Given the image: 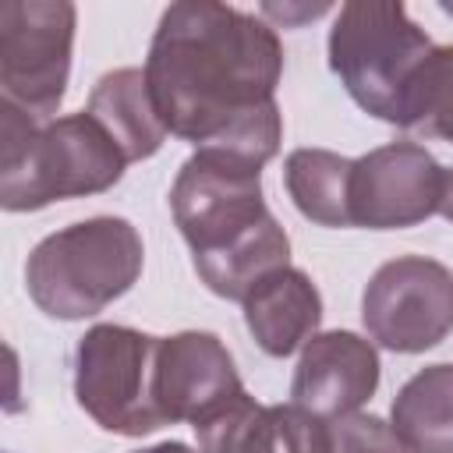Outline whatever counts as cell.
Segmentation results:
<instances>
[{"label": "cell", "mask_w": 453, "mask_h": 453, "mask_svg": "<svg viewBox=\"0 0 453 453\" xmlns=\"http://www.w3.org/2000/svg\"><path fill=\"white\" fill-rule=\"evenodd\" d=\"M379 350L372 340L350 333V329H329L315 333L297 357L290 396L297 407L336 421L347 414H357L379 389Z\"/></svg>", "instance_id": "obj_11"}, {"label": "cell", "mask_w": 453, "mask_h": 453, "mask_svg": "<svg viewBox=\"0 0 453 453\" xmlns=\"http://www.w3.org/2000/svg\"><path fill=\"white\" fill-rule=\"evenodd\" d=\"M78 11L71 0H7L0 7V92L32 120H53L67 78Z\"/></svg>", "instance_id": "obj_7"}, {"label": "cell", "mask_w": 453, "mask_h": 453, "mask_svg": "<svg viewBox=\"0 0 453 453\" xmlns=\"http://www.w3.org/2000/svg\"><path fill=\"white\" fill-rule=\"evenodd\" d=\"M124 166L127 156L88 110L42 124L0 103V205L7 212L103 195Z\"/></svg>", "instance_id": "obj_3"}, {"label": "cell", "mask_w": 453, "mask_h": 453, "mask_svg": "<svg viewBox=\"0 0 453 453\" xmlns=\"http://www.w3.org/2000/svg\"><path fill=\"white\" fill-rule=\"evenodd\" d=\"M138 453H198V449H191L188 442H177V439H170V442H156V446H149V449H138Z\"/></svg>", "instance_id": "obj_20"}, {"label": "cell", "mask_w": 453, "mask_h": 453, "mask_svg": "<svg viewBox=\"0 0 453 453\" xmlns=\"http://www.w3.org/2000/svg\"><path fill=\"white\" fill-rule=\"evenodd\" d=\"M329 428H333V453H407L393 425L375 414L357 411L329 421Z\"/></svg>", "instance_id": "obj_18"}, {"label": "cell", "mask_w": 453, "mask_h": 453, "mask_svg": "<svg viewBox=\"0 0 453 453\" xmlns=\"http://www.w3.org/2000/svg\"><path fill=\"white\" fill-rule=\"evenodd\" d=\"M241 304L248 333L269 357H290L322 322V294L311 276L294 265L269 273Z\"/></svg>", "instance_id": "obj_13"}, {"label": "cell", "mask_w": 453, "mask_h": 453, "mask_svg": "<svg viewBox=\"0 0 453 453\" xmlns=\"http://www.w3.org/2000/svg\"><path fill=\"white\" fill-rule=\"evenodd\" d=\"M389 425L407 453H453V365L414 372L393 396Z\"/></svg>", "instance_id": "obj_15"}, {"label": "cell", "mask_w": 453, "mask_h": 453, "mask_svg": "<svg viewBox=\"0 0 453 453\" xmlns=\"http://www.w3.org/2000/svg\"><path fill=\"white\" fill-rule=\"evenodd\" d=\"M276 28L230 4L177 0L163 11L145 81L166 134L265 166L283 142Z\"/></svg>", "instance_id": "obj_1"}, {"label": "cell", "mask_w": 453, "mask_h": 453, "mask_svg": "<svg viewBox=\"0 0 453 453\" xmlns=\"http://www.w3.org/2000/svg\"><path fill=\"white\" fill-rule=\"evenodd\" d=\"M191 428L198 453H333L329 421L294 400L262 407L241 393Z\"/></svg>", "instance_id": "obj_12"}, {"label": "cell", "mask_w": 453, "mask_h": 453, "mask_svg": "<svg viewBox=\"0 0 453 453\" xmlns=\"http://www.w3.org/2000/svg\"><path fill=\"white\" fill-rule=\"evenodd\" d=\"M156 350L159 336L113 322H99L78 340L74 400L103 432L142 439L166 428L156 403Z\"/></svg>", "instance_id": "obj_6"}, {"label": "cell", "mask_w": 453, "mask_h": 453, "mask_svg": "<svg viewBox=\"0 0 453 453\" xmlns=\"http://www.w3.org/2000/svg\"><path fill=\"white\" fill-rule=\"evenodd\" d=\"M439 159L418 142H389L354 159L350 223L365 230H407L439 212Z\"/></svg>", "instance_id": "obj_9"}, {"label": "cell", "mask_w": 453, "mask_h": 453, "mask_svg": "<svg viewBox=\"0 0 453 453\" xmlns=\"http://www.w3.org/2000/svg\"><path fill=\"white\" fill-rule=\"evenodd\" d=\"M361 322L393 354H421L453 333V269L425 255L382 262L365 294Z\"/></svg>", "instance_id": "obj_8"}, {"label": "cell", "mask_w": 453, "mask_h": 453, "mask_svg": "<svg viewBox=\"0 0 453 453\" xmlns=\"http://www.w3.org/2000/svg\"><path fill=\"white\" fill-rule=\"evenodd\" d=\"M442 11H449V14H453V4H442Z\"/></svg>", "instance_id": "obj_21"}, {"label": "cell", "mask_w": 453, "mask_h": 453, "mask_svg": "<svg viewBox=\"0 0 453 453\" xmlns=\"http://www.w3.org/2000/svg\"><path fill=\"white\" fill-rule=\"evenodd\" d=\"M170 209L195 273L216 297L244 301L290 265V237L262 198V166L241 156L195 149L173 177Z\"/></svg>", "instance_id": "obj_2"}, {"label": "cell", "mask_w": 453, "mask_h": 453, "mask_svg": "<svg viewBox=\"0 0 453 453\" xmlns=\"http://www.w3.org/2000/svg\"><path fill=\"white\" fill-rule=\"evenodd\" d=\"M407 131L453 145V46H435L425 57L407 99Z\"/></svg>", "instance_id": "obj_17"}, {"label": "cell", "mask_w": 453, "mask_h": 453, "mask_svg": "<svg viewBox=\"0 0 453 453\" xmlns=\"http://www.w3.org/2000/svg\"><path fill=\"white\" fill-rule=\"evenodd\" d=\"M432 39L396 0H347L329 28V67L372 117L407 127L411 85Z\"/></svg>", "instance_id": "obj_5"}, {"label": "cell", "mask_w": 453, "mask_h": 453, "mask_svg": "<svg viewBox=\"0 0 453 453\" xmlns=\"http://www.w3.org/2000/svg\"><path fill=\"white\" fill-rule=\"evenodd\" d=\"M439 216L453 223V166L442 173V198H439Z\"/></svg>", "instance_id": "obj_19"}, {"label": "cell", "mask_w": 453, "mask_h": 453, "mask_svg": "<svg viewBox=\"0 0 453 453\" xmlns=\"http://www.w3.org/2000/svg\"><path fill=\"white\" fill-rule=\"evenodd\" d=\"M145 265V244L131 219L92 216L46 234L25 262V290L39 311L81 322L124 297Z\"/></svg>", "instance_id": "obj_4"}, {"label": "cell", "mask_w": 453, "mask_h": 453, "mask_svg": "<svg viewBox=\"0 0 453 453\" xmlns=\"http://www.w3.org/2000/svg\"><path fill=\"white\" fill-rule=\"evenodd\" d=\"M241 375L234 368L230 350L216 333L184 329L173 336H159L156 350V403L173 421L198 425L234 396H241Z\"/></svg>", "instance_id": "obj_10"}, {"label": "cell", "mask_w": 453, "mask_h": 453, "mask_svg": "<svg viewBox=\"0 0 453 453\" xmlns=\"http://www.w3.org/2000/svg\"><path fill=\"white\" fill-rule=\"evenodd\" d=\"M350 170L354 159L329 149H294L283 163V184L297 212L319 226H354L350 223Z\"/></svg>", "instance_id": "obj_16"}, {"label": "cell", "mask_w": 453, "mask_h": 453, "mask_svg": "<svg viewBox=\"0 0 453 453\" xmlns=\"http://www.w3.org/2000/svg\"><path fill=\"white\" fill-rule=\"evenodd\" d=\"M85 110L110 131V138L120 145L127 163L156 156L166 142V127L156 113V103H152V92L145 81V67L106 71L92 85Z\"/></svg>", "instance_id": "obj_14"}]
</instances>
